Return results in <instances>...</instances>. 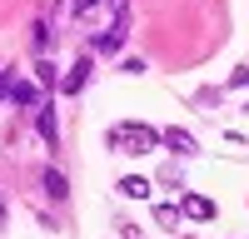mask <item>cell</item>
<instances>
[{
  "instance_id": "3957f363",
  "label": "cell",
  "mask_w": 249,
  "mask_h": 239,
  "mask_svg": "<svg viewBox=\"0 0 249 239\" xmlns=\"http://www.w3.org/2000/svg\"><path fill=\"white\" fill-rule=\"evenodd\" d=\"M90 70H95L90 60H75V65L65 70V80H60V90H65V95H80V90L90 85Z\"/></svg>"
},
{
  "instance_id": "5b68a950",
  "label": "cell",
  "mask_w": 249,
  "mask_h": 239,
  "mask_svg": "<svg viewBox=\"0 0 249 239\" xmlns=\"http://www.w3.org/2000/svg\"><path fill=\"white\" fill-rule=\"evenodd\" d=\"M160 145H170L175 154H195V150H199L190 130H164V135H160Z\"/></svg>"
},
{
  "instance_id": "8fae6325",
  "label": "cell",
  "mask_w": 249,
  "mask_h": 239,
  "mask_svg": "<svg viewBox=\"0 0 249 239\" xmlns=\"http://www.w3.org/2000/svg\"><path fill=\"white\" fill-rule=\"evenodd\" d=\"M45 45H50V25H45V20H40V25H35V50L45 55Z\"/></svg>"
},
{
  "instance_id": "9a60e30c",
  "label": "cell",
  "mask_w": 249,
  "mask_h": 239,
  "mask_svg": "<svg viewBox=\"0 0 249 239\" xmlns=\"http://www.w3.org/2000/svg\"><path fill=\"white\" fill-rule=\"evenodd\" d=\"M0 229H5V199H0Z\"/></svg>"
},
{
  "instance_id": "7a4b0ae2",
  "label": "cell",
  "mask_w": 249,
  "mask_h": 239,
  "mask_svg": "<svg viewBox=\"0 0 249 239\" xmlns=\"http://www.w3.org/2000/svg\"><path fill=\"white\" fill-rule=\"evenodd\" d=\"M124 35H130V30H124V15H115L110 25H105V35L95 40V50H100V55H115V50L124 45Z\"/></svg>"
},
{
  "instance_id": "277c9868",
  "label": "cell",
  "mask_w": 249,
  "mask_h": 239,
  "mask_svg": "<svg viewBox=\"0 0 249 239\" xmlns=\"http://www.w3.org/2000/svg\"><path fill=\"white\" fill-rule=\"evenodd\" d=\"M5 100H10V105H40V90L30 85V80H10Z\"/></svg>"
},
{
  "instance_id": "30bf717a",
  "label": "cell",
  "mask_w": 249,
  "mask_h": 239,
  "mask_svg": "<svg viewBox=\"0 0 249 239\" xmlns=\"http://www.w3.org/2000/svg\"><path fill=\"white\" fill-rule=\"evenodd\" d=\"M155 219H160L164 229H175V224H179V209H175V205H155Z\"/></svg>"
},
{
  "instance_id": "52a82bcc",
  "label": "cell",
  "mask_w": 249,
  "mask_h": 239,
  "mask_svg": "<svg viewBox=\"0 0 249 239\" xmlns=\"http://www.w3.org/2000/svg\"><path fill=\"white\" fill-rule=\"evenodd\" d=\"M179 214H190V219H214V205H210V199H204V194H184Z\"/></svg>"
},
{
  "instance_id": "9c48e42d",
  "label": "cell",
  "mask_w": 249,
  "mask_h": 239,
  "mask_svg": "<svg viewBox=\"0 0 249 239\" xmlns=\"http://www.w3.org/2000/svg\"><path fill=\"white\" fill-rule=\"evenodd\" d=\"M45 194H50V199H65V194H70V185H65V174H60V170H45Z\"/></svg>"
},
{
  "instance_id": "7c38bea8",
  "label": "cell",
  "mask_w": 249,
  "mask_h": 239,
  "mask_svg": "<svg viewBox=\"0 0 249 239\" xmlns=\"http://www.w3.org/2000/svg\"><path fill=\"white\" fill-rule=\"evenodd\" d=\"M10 80H15V70H10V65H0V100H5V90H10Z\"/></svg>"
},
{
  "instance_id": "4fadbf2b",
  "label": "cell",
  "mask_w": 249,
  "mask_h": 239,
  "mask_svg": "<svg viewBox=\"0 0 249 239\" xmlns=\"http://www.w3.org/2000/svg\"><path fill=\"white\" fill-rule=\"evenodd\" d=\"M230 85H234V90H249V70H234V75H230Z\"/></svg>"
},
{
  "instance_id": "5bb4252c",
  "label": "cell",
  "mask_w": 249,
  "mask_h": 239,
  "mask_svg": "<svg viewBox=\"0 0 249 239\" xmlns=\"http://www.w3.org/2000/svg\"><path fill=\"white\" fill-rule=\"evenodd\" d=\"M124 239H144V234H140V229H130V224H124Z\"/></svg>"
},
{
  "instance_id": "8992f818",
  "label": "cell",
  "mask_w": 249,
  "mask_h": 239,
  "mask_svg": "<svg viewBox=\"0 0 249 239\" xmlns=\"http://www.w3.org/2000/svg\"><path fill=\"white\" fill-rule=\"evenodd\" d=\"M35 130H40V139H45V145H55V139H60V125H55V110H50V105L35 110Z\"/></svg>"
},
{
  "instance_id": "6da1fadb",
  "label": "cell",
  "mask_w": 249,
  "mask_h": 239,
  "mask_svg": "<svg viewBox=\"0 0 249 239\" xmlns=\"http://www.w3.org/2000/svg\"><path fill=\"white\" fill-rule=\"evenodd\" d=\"M110 150H120V154H150V150H160V135L150 125H115L110 130Z\"/></svg>"
},
{
  "instance_id": "ba28073f",
  "label": "cell",
  "mask_w": 249,
  "mask_h": 239,
  "mask_svg": "<svg viewBox=\"0 0 249 239\" xmlns=\"http://www.w3.org/2000/svg\"><path fill=\"white\" fill-rule=\"evenodd\" d=\"M120 194L124 199H150V179H144V174H124L120 179Z\"/></svg>"
}]
</instances>
